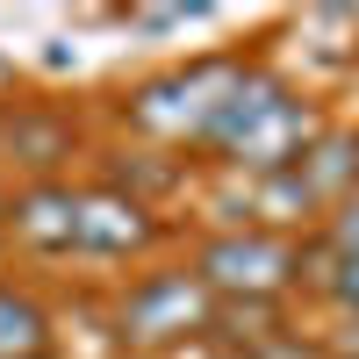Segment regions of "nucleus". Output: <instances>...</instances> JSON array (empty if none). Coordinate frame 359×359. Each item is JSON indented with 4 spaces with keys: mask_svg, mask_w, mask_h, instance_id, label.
<instances>
[{
    "mask_svg": "<svg viewBox=\"0 0 359 359\" xmlns=\"http://www.w3.org/2000/svg\"><path fill=\"white\" fill-rule=\"evenodd\" d=\"M36 345H43V316L15 294H0V359H29Z\"/></svg>",
    "mask_w": 359,
    "mask_h": 359,
    "instance_id": "f257e3e1",
    "label": "nucleus"
}]
</instances>
